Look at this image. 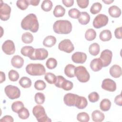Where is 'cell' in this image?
I'll list each match as a JSON object with an SVG mask.
<instances>
[{
  "instance_id": "obj_1",
  "label": "cell",
  "mask_w": 122,
  "mask_h": 122,
  "mask_svg": "<svg viewBox=\"0 0 122 122\" xmlns=\"http://www.w3.org/2000/svg\"><path fill=\"white\" fill-rule=\"evenodd\" d=\"M21 27L24 30H30L33 33L37 32L39 24L36 15L33 13L27 15L22 20Z\"/></svg>"
},
{
  "instance_id": "obj_2",
  "label": "cell",
  "mask_w": 122,
  "mask_h": 122,
  "mask_svg": "<svg viewBox=\"0 0 122 122\" xmlns=\"http://www.w3.org/2000/svg\"><path fill=\"white\" fill-rule=\"evenodd\" d=\"M72 24L68 20H58L53 25V30L57 34H67L72 30Z\"/></svg>"
},
{
  "instance_id": "obj_3",
  "label": "cell",
  "mask_w": 122,
  "mask_h": 122,
  "mask_svg": "<svg viewBox=\"0 0 122 122\" xmlns=\"http://www.w3.org/2000/svg\"><path fill=\"white\" fill-rule=\"evenodd\" d=\"M25 69L27 73L31 76H41L46 72L45 67L41 63H30Z\"/></svg>"
},
{
  "instance_id": "obj_4",
  "label": "cell",
  "mask_w": 122,
  "mask_h": 122,
  "mask_svg": "<svg viewBox=\"0 0 122 122\" xmlns=\"http://www.w3.org/2000/svg\"><path fill=\"white\" fill-rule=\"evenodd\" d=\"M32 113L39 122H51V119L47 115L44 107L40 104L36 105L33 108Z\"/></svg>"
},
{
  "instance_id": "obj_5",
  "label": "cell",
  "mask_w": 122,
  "mask_h": 122,
  "mask_svg": "<svg viewBox=\"0 0 122 122\" xmlns=\"http://www.w3.org/2000/svg\"><path fill=\"white\" fill-rule=\"evenodd\" d=\"M75 76L81 82H86L88 81L90 78V75L86 68L83 66L76 67L74 71Z\"/></svg>"
},
{
  "instance_id": "obj_6",
  "label": "cell",
  "mask_w": 122,
  "mask_h": 122,
  "mask_svg": "<svg viewBox=\"0 0 122 122\" xmlns=\"http://www.w3.org/2000/svg\"><path fill=\"white\" fill-rule=\"evenodd\" d=\"M5 93L7 96L11 100L19 98L20 96V91L19 88L15 86L9 85L4 89Z\"/></svg>"
},
{
  "instance_id": "obj_7",
  "label": "cell",
  "mask_w": 122,
  "mask_h": 122,
  "mask_svg": "<svg viewBox=\"0 0 122 122\" xmlns=\"http://www.w3.org/2000/svg\"><path fill=\"white\" fill-rule=\"evenodd\" d=\"M109 18L105 14H99L97 15L93 20V26L96 29H99L106 26L108 22Z\"/></svg>"
},
{
  "instance_id": "obj_8",
  "label": "cell",
  "mask_w": 122,
  "mask_h": 122,
  "mask_svg": "<svg viewBox=\"0 0 122 122\" xmlns=\"http://www.w3.org/2000/svg\"><path fill=\"white\" fill-rule=\"evenodd\" d=\"M48 51L44 48L34 49L32 55L29 58L31 60H44L47 58Z\"/></svg>"
},
{
  "instance_id": "obj_9",
  "label": "cell",
  "mask_w": 122,
  "mask_h": 122,
  "mask_svg": "<svg viewBox=\"0 0 122 122\" xmlns=\"http://www.w3.org/2000/svg\"><path fill=\"white\" fill-rule=\"evenodd\" d=\"M11 13V8L7 4L0 1V19L3 21L8 20L10 18Z\"/></svg>"
},
{
  "instance_id": "obj_10",
  "label": "cell",
  "mask_w": 122,
  "mask_h": 122,
  "mask_svg": "<svg viewBox=\"0 0 122 122\" xmlns=\"http://www.w3.org/2000/svg\"><path fill=\"white\" fill-rule=\"evenodd\" d=\"M58 49L60 51L70 53L73 51L74 47L70 40L64 39L59 43Z\"/></svg>"
},
{
  "instance_id": "obj_11",
  "label": "cell",
  "mask_w": 122,
  "mask_h": 122,
  "mask_svg": "<svg viewBox=\"0 0 122 122\" xmlns=\"http://www.w3.org/2000/svg\"><path fill=\"white\" fill-rule=\"evenodd\" d=\"M112 51L108 49L104 50L101 52L100 59L102 62L103 67H105L110 65L112 61Z\"/></svg>"
},
{
  "instance_id": "obj_12",
  "label": "cell",
  "mask_w": 122,
  "mask_h": 122,
  "mask_svg": "<svg viewBox=\"0 0 122 122\" xmlns=\"http://www.w3.org/2000/svg\"><path fill=\"white\" fill-rule=\"evenodd\" d=\"M2 50L7 55L13 54L15 51V47L13 41L10 40L5 41L2 44Z\"/></svg>"
},
{
  "instance_id": "obj_13",
  "label": "cell",
  "mask_w": 122,
  "mask_h": 122,
  "mask_svg": "<svg viewBox=\"0 0 122 122\" xmlns=\"http://www.w3.org/2000/svg\"><path fill=\"white\" fill-rule=\"evenodd\" d=\"M102 88L104 90L113 92L116 90V84L112 79L109 78L105 79L102 82Z\"/></svg>"
},
{
  "instance_id": "obj_14",
  "label": "cell",
  "mask_w": 122,
  "mask_h": 122,
  "mask_svg": "<svg viewBox=\"0 0 122 122\" xmlns=\"http://www.w3.org/2000/svg\"><path fill=\"white\" fill-rule=\"evenodd\" d=\"M87 55L86 53L77 51L74 52L71 56L72 61L76 63H84L87 60Z\"/></svg>"
},
{
  "instance_id": "obj_15",
  "label": "cell",
  "mask_w": 122,
  "mask_h": 122,
  "mask_svg": "<svg viewBox=\"0 0 122 122\" xmlns=\"http://www.w3.org/2000/svg\"><path fill=\"white\" fill-rule=\"evenodd\" d=\"M78 95L71 93L66 94L63 97L64 103L68 106H74Z\"/></svg>"
},
{
  "instance_id": "obj_16",
  "label": "cell",
  "mask_w": 122,
  "mask_h": 122,
  "mask_svg": "<svg viewBox=\"0 0 122 122\" xmlns=\"http://www.w3.org/2000/svg\"><path fill=\"white\" fill-rule=\"evenodd\" d=\"M90 65L91 69L95 72L100 71L103 67L102 62L100 58L93 59L91 61Z\"/></svg>"
},
{
  "instance_id": "obj_17",
  "label": "cell",
  "mask_w": 122,
  "mask_h": 122,
  "mask_svg": "<svg viewBox=\"0 0 122 122\" xmlns=\"http://www.w3.org/2000/svg\"><path fill=\"white\" fill-rule=\"evenodd\" d=\"M11 63L13 67L20 69L23 65L24 59L19 55H15L11 59Z\"/></svg>"
},
{
  "instance_id": "obj_18",
  "label": "cell",
  "mask_w": 122,
  "mask_h": 122,
  "mask_svg": "<svg viewBox=\"0 0 122 122\" xmlns=\"http://www.w3.org/2000/svg\"><path fill=\"white\" fill-rule=\"evenodd\" d=\"M109 72L112 77L115 78H119L122 75V68L118 65H113L110 68Z\"/></svg>"
},
{
  "instance_id": "obj_19",
  "label": "cell",
  "mask_w": 122,
  "mask_h": 122,
  "mask_svg": "<svg viewBox=\"0 0 122 122\" xmlns=\"http://www.w3.org/2000/svg\"><path fill=\"white\" fill-rule=\"evenodd\" d=\"M88 102L86 98L84 97L78 95L74 106L79 109H83L86 108Z\"/></svg>"
},
{
  "instance_id": "obj_20",
  "label": "cell",
  "mask_w": 122,
  "mask_h": 122,
  "mask_svg": "<svg viewBox=\"0 0 122 122\" xmlns=\"http://www.w3.org/2000/svg\"><path fill=\"white\" fill-rule=\"evenodd\" d=\"M56 42V38L52 35H49L46 37L43 41V45L48 48H51L53 46Z\"/></svg>"
},
{
  "instance_id": "obj_21",
  "label": "cell",
  "mask_w": 122,
  "mask_h": 122,
  "mask_svg": "<svg viewBox=\"0 0 122 122\" xmlns=\"http://www.w3.org/2000/svg\"><path fill=\"white\" fill-rule=\"evenodd\" d=\"M92 118L95 122H101L104 120L105 116L102 112L99 110H96L93 111L92 112Z\"/></svg>"
},
{
  "instance_id": "obj_22",
  "label": "cell",
  "mask_w": 122,
  "mask_h": 122,
  "mask_svg": "<svg viewBox=\"0 0 122 122\" xmlns=\"http://www.w3.org/2000/svg\"><path fill=\"white\" fill-rule=\"evenodd\" d=\"M108 12L110 15L113 18H118L121 15V10L115 5H113L109 7Z\"/></svg>"
},
{
  "instance_id": "obj_23",
  "label": "cell",
  "mask_w": 122,
  "mask_h": 122,
  "mask_svg": "<svg viewBox=\"0 0 122 122\" xmlns=\"http://www.w3.org/2000/svg\"><path fill=\"white\" fill-rule=\"evenodd\" d=\"M75 66L71 64H67L64 68L65 74L69 78H73L75 77L74 71Z\"/></svg>"
},
{
  "instance_id": "obj_24",
  "label": "cell",
  "mask_w": 122,
  "mask_h": 122,
  "mask_svg": "<svg viewBox=\"0 0 122 122\" xmlns=\"http://www.w3.org/2000/svg\"><path fill=\"white\" fill-rule=\"evenodd\" d=\"M90 20V16L87 12H81L78 18L79 22L81 25L87 24Z\"/></svg>"
},
{
  "instance_id": "obj_25",
  "label": "cell",
  "mask_w": 122,
  "mask_h": 122,
  "mask_svg": "<svg viewBox=\"0 0 122 122\" xmlns=\"http://www.w3.org/2000/svg\"><path fill=\"white\" fill-rule=\"evenodd\" d=\"M99 37L100 40L102 41H109L112 39V33L109 30H104L100 32Z\"/></svg>"
},
{
  "instance_id": "obj_26",
  "label": "cell",
  "mask_w": 122,
  "mask_h": 122,
  "mask_svg": "<svg viewBox=\"0 0 122 122\" xmlns=\"http://www.w3.org/2000/svg\"><path fill=\"white\" fill-rule=\"evenodd\" d=\"M65 13V9L61 5H58L56 6L53 11V14L54 16L57 18L63 17Z\"/></svg>"
},
{
  "instance_id": "obj_27",
  "label": "cell",
  "mask_w": 122,
  "mask_h": 122,
  "mask_svg": "<svg viewBox=\"0 0 122 122\" xmlns=\"http://www.w3.org/2000/svg\"><path fill=\"white\" fill-rule=\"evenodd\" d=\"M34 49L32 46H25L23 47L20 50V52L22 55L28 57L29 58L33 53Z\"/></svg>"
},
{
  "instance_id": "obj_28",
  "label": "cell",
  "mask_w": 122,
  "mask_h": 122,
  "mask_svg": "<svg viewBox=\"0 0 122 122\" xmlns=\"http://www.w3.org/2000/svg\"><path fill=\"white\" fill-rule=\"evenodd\" d=\"M100 47L97 43H93L90 45L89 48V51L92 56H97L100 52Z\"/></svg>"
},
{
  "instance_id": "obj_29",
  "label": "cell",
  "mask_w": 122,
  "mask_h": 122,
  "mask_svg": "<svg viewBox=\"0 0 122 122\" xmlns=\"http://www.w3.org/2000/svg\"><path fill=\"white\" fill-rule=\"evenodd\" d=\"M111 102L108 99H104L100 102V109L103 111L106 112L109 111L111 107Z\"/></svg>"
},
{
  "instance_id": "obj_30",
  "label": "cell",
  "mask_w": 122,
  "mask_h": 122,
  "mask_svg": "<svg viewBox=\"0 0 122 122\" xmlns=\"http://www.w3.org/2000/svg\"><path fill=\"white\" fill-rule=\"evenodd\" d=\"M96 37V31L92 28L88 29L85 33V38L88 41H92L94 40Z\"/></svg>"
},
{
  "instance_id": "obj_31",
  "label": "cell",
  "mask_w": 122,
  "mask_h": 122,
  "mask_svg": "<svg viewBox=\"0 0 122 122\" xmlns=\"http://www.w3.org/2000/svg\"><path fill=\"white\" fill-rule=\"evenodd\" d=\"M20 85L23 88H29L31 85V80L27 77H21L19 82Z\"/></svg>"
},
{
  "instance_id": "obj_32",
  "label": "cell",
  "mask_w": 122,
  "mask_h": 122,
  "mask_svg": "<svg viewBox=\"0 0 122 122\" xmlns=\"http://www.w3.org/2000/svg\"><path fill=\"white\" fill-rule=\"evenodd\" d=\"M21 40L23 42L26 44L31 43L33 41V36L29 32H26L21 36Z\"/></svg>"
},
{
  "instance_id": "obj_33",
  "label": "cell",
  "mask_w": 122,
  "mask_h": 122,
  "mask_svg": "<svg viewBox=\"0 0 122 122\" xmlns=\"http://www.w3.org/2000/svg\"><path fill=\"white\" fill-rule=\"evenodd\" d=\"M52 2L50 0H44L41 4V9L46 12L50 11L52 8Z\"/></svg>"
},
{
  "instance_id": "obj_34",
  "label": "cell",
  "mask_w": 122,
  "mask_h": 122,
  "mask_svg": "<svg viewBox=\"0 0 122 122\" xmlns=\"http://www.w3.org/2000/svg\"><path fill=\"white\" fill-rule=\"evenodd\" d=\"M44 79L48 83L51 84H55L56 81L57 76L52 73L47 72L45 74Z\"/></svg>"
},
{
  "instance_id": "obj_35",
  "label": "cell",
  "mask_w": 122,
  "mask_h": 122,
  "mask_svg": "<svg viewBox=\"0 0 122 122\" xmlns=\"http://www.w3.org/2000/svg\"><path fill=\"white\" fill-rule=\"evenodd\" d=\"M24 107V104L21 101H16L12 103L11 105L12 111L16 113H18L22 108Z\"/></svg>"
},
{
  "instance_id": "obj_36",
  "label": "cell",
  "mask_w": 122,
  "mask_h": 122,
  "mask_svg": "<svg viewBox=\"0 0 122 122\" xmlns=\"http://www.w3.org/2000/svg\"><path fill=\"white\" fill-rule=\"evenodd\" d=\"M102 5L100 2L94 3L90 8V12L92 14L98 13L102 10Z\"/></svg>"
},
{
  "instance_id": "obj_37",
  "label": "cell",
  "mask_w": 122,
  "mask_h": 122,
  "mask_svg": "<svg viewBox=\"0 0 122 122\" xmlns=\"http://www.w3.org/2000/svg\"><path fill=\"white\" fill-rule=\"evenodd\" d=\"M57 65V60L53 58H49L46 62V66L49 69L52 70L56 67Z\"/></svg>"
},
{
  "instance_id": "obj_38",
  "label": "cell",
  "mask_w": 122,
  "mask_h": 122,
  "mask_svg": "<svg viewBox=\"0 0 122 122\" xmlns=\"http://www.w3.org/2000/svg\"><path fill=\"white\" fill-rule=\"evenodd\" d=\"M77 119L81 122H88L90 120V117L87 112H81L77 114Z\"/></svg>"
},
{
  "instance_id": "obj_39",
  "label": "cell",
  "mask_w": 122,
  "mask_h": 122,
  "mask_svg": "<svg viewBox=\"0 0 122 122\" xmlns=\"http://www.w3.org/2000/svg\"><path fill=\"white\" fill-rule=\"evenodd\" d=\"M18 116L19 117L23 120L27 119L29 118L30 116V113L29 112V110L25 108L24 107L22 108L18 112Z\"/></svg>"
},
{
  "instance_id": "obj_40",
  "label": "cell",
  "mask_w": 122,
  "mask_h": 122,
  "mask_svg": "<svg viewBox=\"0 0 122 122\" xmlns=\"http://www.w3.org/2000/svg\"><path fill=\"white\" fill-rule=\"evenodd\" d=\"M35 102L38 104H42L45 102V95L43 93L37 92L35 94L34 97Z\"/></svg>"
},
{
  "instance_id": "obj_41",
  "label": "cell",
  "mask_w": 122,
  "mask_h": 122,
  "mask_svg": "<svg viewBox=\"0 0 122 122\" xmlns=\"http://www.w3.org/2000/svg\"><path fill=\"white\" fill-rule=\"evenodd\" d=\"M8 76L10 81H16L19 79L20 75L18 71L14 70H11L8 72Z\"/></svg>"
},
{
  "instance_id": "obj_42",
  "label": "cell",
  "mask_w": 122,
  "mask_h": 122,
  "mask_svg": "<svg viewBox=\"0 0 122 122\" xmlns=\"http://www.w3.org/2000/svg\"><path fill=\"white\" fill-rule=\"evenodd\" d=\"M73 87V83L66 79L63 81L62 82L61 85V88L63 89L65 91H70L71 90Z\"/></svg>"
},
{
  "instance_id": "obj_43",
  "label": "cell",
  "mask_w": 122,
  "mask_h": 122,
  "mask_svg": "<svg viewBox=\"0 0 122 122\" xmlns=\"http://www.w3.org/2000/svg\"><path fill=\"white\" fill-rule=\"evenodd\" d=\"M28 0H18L16 2L17 6L21 10H25L29 5Z\"/></svg>"
},
{
  "instance_id": "obj_44",
  "label": "cell",
  "mask_w": 122,
  "mask_h": 122,
  "mask_svg": "<svg viewBox=\"0 0 122 122\" xmlns=\"http://www.w3.org/2000/svg\"><path fill=\"white\" fill-rule=\"evenodd\" d=\"M34 86L36 90L38 91H42L45 89L46 87V84L43 81L39 80L35 82Z\"/></svg>"
},
{
  "instance_id": "obj_45",
  "label": "cell",
  "mask_w": 122,
  "mask_h": 122,
  "mask_svg": "<svg viewBox=\"0 0 122 122\" xmlns=\"http://www.w3.org/2000/svg\"><path fill=\"white\" fill-rule=\"evenodd\" d=\"M69 16L72 19H78L81 15V12L78 9L72 8L70 9L68 11Z\"/></svg>"
},
{
  "instance_id": "obj_46",
  "label": "cell",
  "mask_w": 122,
  "mask_h": 122,
  "mask_svg": "<svg viewBox=\"0 0 122 122\" xmlns=\"http://www.w3.org/2000/svg\"><path fill=\"white\" fill-rule=\"evenodd\" d=\"M100 96L99 94L96 92H92L90 93L88 95V99L91 102H95L98 101Z\"/></svg>"
},
{
  "instance_id": "obj_47",
  "label": "cell",
  "mask_w": 122,
  "mask_h": 122,
  "mask_svg": "<svg viewBox=\"0 0 122 122\" xmlns=\"http://www.w3.org/2000/svg\"><path fill=\"white\" fill-rule=\"evenodd\" d=\"M77 3L78 6L81 9L87 8L89 5V0H77Z\"/></svg>"
},
{
  "instance_id": "obj_48",
  "label": "cell",
  "mask_w": 122,
  "mask_h": 122,
  "mask_svg": "<svg viewBox=\"0 0 122 122\" xmlns=\"http://www.w3.org/2000/svg\"><path fill=\"white\" fill-rule=\"evenodd\" d=\"M65 79L62 76H61V75L57 76V79H56V81L54 84L55 86H56L58 88H61V84Z\"/></svg>"
},
{
  "instance_id": "obj_49",
  "label": "cell",
  "mask_w": 122,
  "mask_h": 122,
  "mask_svg": "<svg viewBox=\"0 0 122 122\" xmlns=\"http://www.w3.org/2000/svg\"><path fill=\"white\" fill-rule=\"evenodd\" d=\"M114 35L116 38L121 39L122 38V27L117 28L114 30Z\"/></svg>"
},
{
  "instance_id": "obj_50",
  "label": "cell",
  "mask_w": 122,
  "mask_h": 122,
  "mask_svg": "<svg viewBox=\"0 0 122 122\" xmlns=\"http://www.w3.org/2000/svg\"><path fill=\"white\" fill-rule=\"evenodd\" d=\"M114 102L116 104H117L120 106H122V97L121 94L117 95L115 97Z\"/></svg>"
},
{
  "instance_id": "obj_51",
  "label": "cell",
  "mask_w": 122,
  "mask_h": 122,
  "mask_svg": "<svg viewBox=\"0 0 122 122\" xmlns=\"http://www.w3.org/2000/svg\"><path fill=\"white\" fill-rule=\"evenodd\" d=\"M13 121H14V120L13 117L10 115H5L3 116L0 120V122H13Z\"/></svg>"
},
{
  "instance_id": "obj_52",
  "label": "cell",
  "mask_w": 122,
  "mask_h": 122,
  "mask_svg": "<svg viewBox=\"0 0 122 122\" xmlns=\"http://www.w3.org/2000/svg\"><path fill=\"white\" fill-rule=\"evenodd\" d=\"M62 2L66 7H70L73 6L74 4V0H62Z\"/></svg>"
},
{
  "instance_id": "obj_53",
  "label": "cell",
  "mask_w": 122,
  "mask_h": 122,
  "mask_svg": "<svg viewBox=\"0 0 122 122\" xmlns=\"http://www.w3.org/2000/svg\"><path fill=\"white\" fill-rule=\"evenodd\" d=\"M30 5H31L34 6H36L39 5L40 0H28Z\"/></svg>"
},
{
  "instance_id": "obj_54",
  "label": "cell",
  "mask_w": 122,
  "mask_h": 122,
  "mask_svg": "<svg viewBox=\"0 0 122 122\" xmlns=\"http://www.w3.org/2000/svg\"><path fill=\"white\" fill-rule=\"evenodd\" d=\"M0 83H2L3 81H5V79H6V77H5V73L2 72V71H0Z\"/></svg>"
},
{
  "instance_id": "obj_55",
  "label": "cell",
  "mask_w": 122,
  "mask_h": 122,
  "mask_svg": "<svg viewBox=\"0 0 122 122\" xmlns=\"http://www.w3.org/2000/svg\"><path fill=\"white\" fill-rule=\"evenodd\" d=\"M102 2H103L104 3H105L106 4H110L112 3L113 2V0H102Z\"/></svg>"
}]
</instances>
